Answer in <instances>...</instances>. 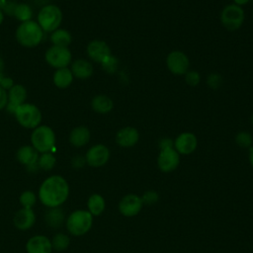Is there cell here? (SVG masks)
<instances>
[{"mask_svg":"<svg viewBox=\"0 0 253 253\" xmlns=\"http://www.w3.org/2000/svg\"><path fill=\"white\" fill-rule=\"evenodd\" d=\"M68 195L69 186L66 180L59 175L46 178L39 190L40 201L47 208L59 207L67 200Z\"/></svg>","mask_w":253,"mask_h":253,"instance_id":"cell-1","label":"cell"},{"mask_svg":"<svg viewBox=\"0 0 253 253\" xmlns=\"http://www.w3.org/2000/svg\"><path fill=\"white\" fill-rule=\"evenodd\" d=\"M17 42L25 47H35L39 45L43 38V31L33 20L21 23L15 33Z\"/></svg>","mask_w":253,"mask_h":253,"instance_id":"cell-2","label":"cell"},{"mask_svg":"<svg viewBox=\"0 0 253 253\" xmlns=\"http://www.w3.org/2000/svg\"><path fill=\"white\" fill-rule=\"evenodd\" d=\"M31 142L38 152H50L55 145V133L48 126L40 125L32 131Z\"/></svg>","mask_w":253,"mask_h":253,"instance_id":"cell-3","label":"cell"},{"mask_svg":"<svg viewBox=\"0 0 253 253\" xmlns=\"http://www.w3.org/2000/svg\"><path fill=\"white\" fill-rule=\"evenodd\" d=\"M62 12L60 8L53 4H46L38 13V24L43 32L52 33L59 28L62 22Z\"/></svg>","mask_w":253,"mask_h":253,"instance_id":"cell-4","label":"cell"},{"mask_svg":"<svg viewBox=\"0 0 253 253\" xmlns=\"http://www.w3.org/2000/svg\"><path fill=\"white\" fill-rule=\"evenodd\" d=\"M93 215L84 210H77L69 214L66 220V228L75 236L86 234L92 227Z\"/></svg>","mask_w":253,"mask_h":253,"instance_id":"cell-5","label":"cell"},{"mask_svg":"<svg viewBox=\"0 0 253 253\" xmlns=\"http://www.w3.org/2000/svg\"><path fill=\"white\" fill-rule=\"evenodd\" d=\"M17 122L26 128H36L42 122V113L40 109L30 103L20 105L14 112Z\"/></svg>","mask_w":253,"mask_h":253,"instance_id":"cell-6","label":"cell"},{"mask_svg":"<svg viewBox=\"0 0 253 253\" xmlns=\"http://www.w3.org/2000/svg\"><path fill=\"white\" fill-rule=\"evenodd\" d=\"M245 20V13L242 7L235 4L226 5L220 13V22L228 31H236L241 28Z\"/></svg>","mask_w":253,"mask_h":253,"instance_id":"cell-7","label":"cell"},{"mask_svg":"<svg viewBox=\"0 0 253 253\" xmlns=\"http://www.w3.org/2000/svg\"><path fill=\"white\" fill-rule=\"evenodd\" d=\"M44 59L51 67L58 69L67 67L71 63L72 54L68 47L52 45L45 51Z\"/></svg>","mask_w":253,"mask_h":253,"instance_id":"cell-8","label":"cell"},{"mask_svg":"<svg viewBox=\"0 0 253 253\" xmlns=\"http://www.w3.org/2000/svg\"><path fill=\"white\" fill-rule=\"evenodd\" d=\"M166 66L174 75H185L190 67L188 55L182 50H173L166 57Z\"/></svg>","mask_w":253,"mask_h":253,"instance_id":"cell-9","label":"cell"},{"mask_svg":"<svg viewBox=\"0 0 253 253\" xmlns=\"http://www.w3.org/2000/svg\"><path fill=\"white\" fill-rule=\"evenodd\" d=\"M143 206L141 197L136 194H127L121 199L118 209L122 215L126 217H133L140 212Z\"/></svg>","mask_w":253,"mask_h":253,"instance_id":"cell-10","label":"cell"},{"mask_svg":"<svg viewBox=\"0 0 253 253\" xmlns=\"http://www.w3.org/2000/svg\"><path fill=\"white\" fill-rule=\"evenodd\" d=\"M110 156V149L105 144L99 143L91 146L87 150L85 154V160L89 166L98 168L104 166L109 161Z\"/></svg>","mask_w":253,"mask_h":253,"instance_id":"cell-11","label":"cell"},{"mask_svg":"<svg viewBox=\"0 0 253 253\" xmlns=\"http://www.w3.org/2000/svg\"><path fill=\"white\" fill-rule=\"evenodd\" d=\"M180 164V154L173 148L162 149L157 156V166L163 173H170L178 168Z\"/></svg>","mask_w":253,"mask_h":253,"instance_id":"cell-12","label":"cell"},{"mask_svg":"<svg viewBox=\"0 0 253 253\" xmlns=\"http://www.w3.org/2000/svg\"><path fill=\"white\" fill-rule=\"evenodd\" d=\"M198 147V138L196 134L190 131L180 133L174 139V149L180 155L192 154Z\"/></svg>","mask_w":253,"mask_h":253,"instance_id":"cell-13","label":"cell"},{"mask_svg":"<svg viewBox=\"0 0 253 253\" xmlns=\"http://www.w3.org/2000/svg\"><path fill=\"white\" fill-rule=\"evenodd\" d=\"M86 52L88 57L97 62L102 63L108 56H110L111 48L105 41L102 40H93L91 41L86 47Z\"/></svg>","mask_w":253,"mask_h":253,"instance_id":"cell-14","label":"cell"},{"mask_svg":"<svg viewBox=\"0 0 253 253\" xmlns=\"http://www.w3.org/2000/svg\"><path fill=\"white\" fill-rule=\"evenodd\" d=\"M115 140L123 148L133 147L139 140V132L134 126H125L117 131Z\"/></svg>","mask_w":253,"mask_h":253,"instance_id":"cell-15","label":"cell"},{"mask_svg":"<svg viewBox=\"0 0 253 253\" xmlns=\"http://www.w3.org/2000/svg\"><path fill=\"white\" fill-rule=\"evenodd\" d=\"M17 159L18 161L27 166L29 171H36L38 167V159H39V152L32 146V145H24L21 146L17 151Z\"/></svg>","mask_w":253,"mask_h":253,"instance_id":"cell-16","label":"cell"},{"mask_svg":"<svg viewBox=\"0 0 253 253\" xmlns=\"http://www.w3.org/2000/svg\"><path fill=\"white\" fill-rule=\"evenodd\" d=\"M27 99V90L21 84H14L8 91V105L7 109L14 114L15 110Z\"/></svg>","mask_w":253,"mask_h":253,"instance_id":"cell-17","label":"cell"},{"mask_svg":"<svg viewBox=\"0 0 253 253\" xmlns=\"http://www.w3.org/2000/svg\"><path fill=\"white\" fill-rule=\"evenodd\" d=\"M26 249L28 253H50L51 241L44 235H35L28 240Z\"/></svg>","mask_w":253,"mask_h":253,"instance_id":"cell-18","label":"cell"},{"mask_svg":"<svg viewBox=\"0 0 253 253\" xmlns=\"http://www.w3.org/2000/svg\"><path fill=\"white\" fill-rule=\"evenodd\" d=\"M70 70L75 78L85 80L92 76L94 68L89 60L84 58H78L71 63Z\"/></svg>","mask_w":253,"mask_h":253,"instance_id":"cell-19","label":"cell"},{"mask_svg":"<svg viewBox=\"0 0 253 253\" xmlns=\"http://www.w3.org/2000/svg\"><path fill=\"white\" fill-rule=\"evenodd\" d=\"M36 221V215L32 209H21L14 216V224L20 230L31 228Z\"/></svg>","mask_w":253,"mask_h":253,"instance_id":"cell-20","label":"cell"},{"mask_svg":"<svg viewBox=\"0 0 253 253\" xmlns=\"http://www.w3.org/2000/svg\"><path fill=\"white\" fill-rule=\"evenodd\" d=\"M90 130L85 126H76L69 133V142L75 147L85 146L90 141Z\"/></svg>","mask_w":253,"mask_h":253,"instance_id":"cell-21","label":"cell"},{"mask_svg":"<svg viewBox=\"0 0 253 253\" xmlns=\"http://www.w3.org/2000/svg\"><path fill=\"white\" fill-rule=\"evenodd\" d=\"M91 108L98 114L106 115L113 110L114 102L107 95H96L91 100Z\"/></svg>","mask_w":253,"mask_h":253,"instance_id":"cell-22","label":"cell"},{"mask_svg":"<svg viewBox=\"0 0 253 253\" xmlns=\"http://www.w3.org/2000/svg\"><path fill=\"white\" fill-rule=\"evenodd\" d=\"M73 78H74V76H73L70 68H68V67L56 69L52 76L54 85L60 89H64V88H67L68 86H70L73 81Z\"/></svg>","mask_w":253,"mask_h":253,"instance_id":"cell-23","label":"cell"},{"mask_svg":"<svg viewBox=\"0 0 253 253\" xmlns=\"http://www.w3.org/2000/svg\"><path fill=\"white\" fill-rule=\"evenodd\" d=\"M87 208L88 211L93 216H98L103 213L106 208V202L103 196L100 194H93L89 197L87 201Z\"/></svg>","mask_w":253,"mask_h":253,"instance_id":"cell-24","label":"cell"},{"mask_svg":"<svg viewBox=\"0 0 253 253\" xmlns=\"http://www.w3.org/2000/svg\"><path fill=\"white\" fill-rule=\"evenodd\" d=\"M50 210L45 212L44 219L46 224L53 228H58L62 225L64 220V212L58 207L56 208H49Z\"/></svg>","mask_w":253,"mask_h":253,"instance_id":"cell-25","label":"cell"},{"mask_svg":"<svg viewBox=\"0 0 253 253\" xmlns=\"http://www.w3.org/2000/svg\"><path fill=\"white\" fill-rule=\"evenodd\" d=\"M50 41L53 45L68 47L72 42V36L68 31L58 28L51 33Z\"/></svg>","mask_w":253,"mask_h":253,"instance_id":"cell-26","label":"cell"},{"mask_svg":"<svg viewBox=\"0 0 253 253\" xmlns=\"http://www.w3.org/2000/svg\"><path fill=\"white\" fill-rule=\"evenodd\" d=\"M12 16L15 17L21 23L27 22V21L32 20L33 10L26 3H16Z\"/></svg>","mask_w":253,"mask_h":253,"instance_id":"cell-27","label":"cell"},{"mask_svg":"<svg viewBox=\"0 0 253 253\" xmlns=\"http://www.w3.org/2000/svg\"><path fill=\"white\" fill-rule=\"evenodd\" d=\"M55 162V156L51 152H44L39 156L38 167L44 171H49L54 167Z\"/></svg>","mask_w":253,"mask_h":253,"instance_id":"cell-28","label":"cell"},{"mask_svg":"<svg viewBox=\"0 0 253 253\" xmlns=\"http://www.w3.org/2000/svg\"><path fill=\"white\" fill-rule=\"evenodd\" d=\"M70 243L69 237L64 233H57L53 236L51 240V246L52 249L56 251H63L65 250Z\"/></svg>","mask_w":253,"mask_h":253,"instance_id":"cell-29","label":"cell"},{"mask_svg":"<svg viewBox=\"0 0 253 253\" xmlns=\"http://www.w3.org/2000/svg\"><path fill=\"white\" fill-rule=\"evenodd\" d=\"M235 143L241 148H250L253 145V136L248 131H239L234 137Z\"/></svg>","mask_w":253,"mask_h":253,"instance_id":"cell-30","label":"cell"},{"mask_svg":"<svg viewBox=\"0 0 253 253\" xmlns=\"http://www.w3.org/2000/svg\"><path fill=\"white\" fill-rule=\"evenodd\" d=\"M101 65L105 72L108 74H114L119 67V59L115 55L111 54L101 63Z\"/></svg>","mask_w":253,"mask_h":253,"instance_id":"cell-31","label":"cell"},{"mask_svg":"<svg viewBox=\"0 0 253 253\" xmlns=\"http://www.w3.org/2000/svg\"><path fill=\"white\" fill-rule=\"evenodd\" d=\"M223 84V77L221 76V74L213 72L208 75L207 77V85L212 89V90H217L221 87V85Z\"/></svg>","mask_w":253,"mask_h":253,"instance_id":"cell-32","label":"cell"},{"mask_svg":"<svg viewBox=\"0 0 253 253\" xmlns=\"http://www.w3.org/2000/svg\"><path fill=\"white\" fill-rule=\"evenodd\" d=\"M36 195L32 191H25L20 196V203L25 209H32L36 204Z\"/></svg>","mask_w":253,"mask_h":253,"instance_id":"cell-33","label":"cell"},{"mask_svg":"<svg viewBox=\"0 0 253 253\" xmlns=\"http://www.w3.org/2000/svg\"><path fill=\"white\" fill-rule=\"evenodd\" d=\"M141 200L143 205L152 206L159 201V194L154 190H147L141 196Z\"/></svg>","mask_w":253,"mask_h":253,"instance_id":"cell-34","label":"cell"},{"mask_svg":"<svg viewBox=\"0 0 253 253\" xmlns=\"http://www.w3.org/2000/svg\"><path fill=\"white\" fill-rule=\"evenodd\" d=\"M185 81L189 86L196 87L201 82V75L197 70H188L185 74Z\"/></svg>","mask_w":253,"mask_h":253,"instance_id":"cell-35","label":"cell"},{"mask_svg":"<svg viewBox=\"0 0 253 253\" xmlns=\"http://www.w3.org/2000/svg\"><path fill=\"white\" fill-rule=\"evenodd\" d=\"M158 147L160 150L167 149V148H173L174 147V140L170 137H161L158 140Z\"/></svg>","mask_w":253,"mask_h":253,"instance_id":"cell-36","label":"cell"},{"mask_svg":"<svg viewBox=\"0 0 253 253\" xmlns=\"http://www.w3.org/2000/svg\"><path fill=\"white\" fill-rule=\"evenodd\" d=\"M8 105V93L6 89L0 86V111L5 109Z\"/></svg>","mask_w":253,"mask_h":253,"instance_id":"cell-37","label":"cell"},{"mask_svg":"<svg viewBox=\"0 0 253 253\" xmlns=\"http://www.w3.org/2000/svg\"><path fill=\"white\" fill-rule=\"evenodd\" d=\"M86 163V160H85V157L81 156V155H77L75 157L72 158L71 160V164L74 168H82Z\"/></svg>","mask_w":253,"mask_h":253,"instance_id":"cell-38","label":"cell"},{"mask_svg":"<svg viewBox=\"0 0 253 253\" xmlns=\"http://www.w3.org/2000/svg\"><path fill=\"white\" fill-rule=\"evenodd\" d=\"M250 1H251V0H233V4L242 7V6L246 5L247 3H249Z\"/></svg>","mask_w":253,"mask_h":253,"instance_id":"cell-39","label":"cell"},{"mask_svg":"<svg viewBox=\"0 0 253 253\" xmlns=\"http://www.w3.org/2000/svg\"><path fill=\"white\" fill-rule=\"evenodd\" d=\"M248 159H249V163H250L251 167L253 168V145L249 148V152H248Z\"/></svg>","mask_w":253,"mask_h":253,"instance_id":"cell-40","label":"cell"},{"mask_svg":"<svg viewBox=\"0 0 253 253\" xmlns=\"http://www.w3.org/2000/svg\"><path fill=\"white\" fill-rule=\"evenodd\" d=\"M3 69H4V62H3L2 58L0 57V74H2V72H3Z\"/></svg>","mask_w":253,"mask_h":253,"instance_id":"cell-41","label":"cell"},{"mask_svg":"<svg viewBox=\"0 0 253 253\" xmlns=\"http://www.w3.org/2000/svg\"><path fill=\"white\" fill-rule=\"evenodd\" d=\"M3 21H4V14H3L2 10L0 9V26H1V24L3 23Z\"/></svg>","mask_w":253,"mask_h":253,"instance_id":"cell-42","label":"cell"},{"mask_svg":"<svg viewBox=\"0 0 253 253\" xmlns=\"http://www.w3.org/2000/svg\"><path fill=\"white\" fill-rule=\"evenodd\" d=\"M251 123H252V125H253V114H252V116H251Z\"/></svg>","mask_w":253,"mask_h":253,"instance_id":"cell-43","label":"cell"},{"mask_svg":"<svg viewBox=\"0 0 253 253\" xmlns=\"http://www.w3.org/2000/svg\"><path fill=\"white\" fill-rule=\"evenodd\" d=\"M252 16H253V11H252Z\"/></svg>","mask_w":253,"mask_h":253,"instance_id":"cell-44","label":"cell"}]
</instances>
